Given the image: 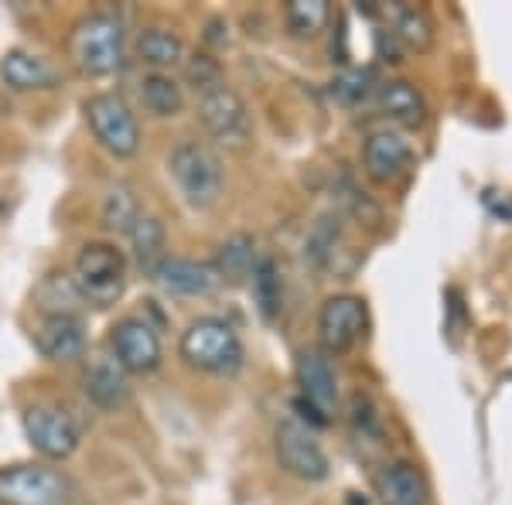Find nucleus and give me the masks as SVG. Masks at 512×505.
Segmentation results:
<instances>
[{
  "mask_svg": "<svg viewBox=\"0 0 512 505\" xmlns=\"http://www.w3.org/2000/svg\"><path fill=\"white\" fill-rule=\"evenodd\" d=\"M21 427L31 451L41 454L45 461L72 458L82 444V424L76 420V413L65 410L62 403H31V407H24Z\"/></svg>",
  "mask_w": 512,
  "mask_h": 505,
  "instance_id": "nucleus-6",
  "label": "nucleus"
},
{
  "mask_svg": "<svg viewBox=\"0 0 512 505\" xmlns=\"http://www.w3.org/2000/svg\"><path fill=\"white\" fill-rule=\"evenodd\" d=\"M274 454L277 465L287 475L301 478V482H325L332 475V461H328L325 444L304 420L284 417L274 430Z\"/></svg>",
  "mask_w": 512,
  "mask_h": 505,
  "instance_id": "nucleus-8",
  "label": "nucleus"
},
{
  "mask_svg": "<svg viewBox=\"0 0 512 505\" xmlns=\"http://www.w3.org/2000/svg\"><path fill=\"white\" fill-rule=\"evenodd\" d=\"M79 294L93 308H110L127 291V256L113 243H86L72 267Z\"/></svg>",
  "mask_w": 512,
  "mask_h": 505,
  "instance_id": "nucleus-4",
  "label": "nucleus"
},
{
  "mask_svg": "<svg viewBox=\"0 0 512 505\" xmlns=\"http://www.w3.org/2000/svg\"><path fill=\"white\" fill-rule=\"evenodd\" d=\"M198 123H202V130L216 140L219 147H226V151H246L253 140V120H250V106H246V99L236 93L233 86H216L209 89V93L198 96Z\"/></svg>",
  "mask_w": 512,
  "mask_h": 505,
  "instance_id": "nucleus-7",
  "label": "nucleus"
},
{
  "mask_svg": "<svg viewBox=\"0 0 512 505\" xmlns=\"http://www.w3.org/2000/svg\"><path fill=\"white\" fill-rule=\"evenodd\" d=\"M86 345V321L79 314H52V318H41L35 328V349L48 362H62V366L79 362L86 355Z\"/></svg>",
  "mask_w": 512,
  "mask_h": 505,
  "instance_id": "nucleus-15",
  "label": "nucleus"
},
{
  "mask_svg": "<svg viewBox=\"0 0 512 505\" xmlns=\"http://www.w3.org/2000/svg\"><path fill=\"white\" fill-rule=\"evenodd\" d=\"M328 18H332V11L325 0H291L284 7V24L294 38H318Z\"/></svg>",
  "mask_w": 512,
  "mask_h": 505,
  "instance_id": "nucleus-27",
  "label": "nucleus"
},
{
  "mask_svg": "<svg viewBox=\"0 0 512 505\" xmlns=\"http://www.w3.org/2000/svg\"><path fill=\"white\" fill-rule=\"evenodd\" d=\"M376 93V79L369 69H349L332 82V96L345 106H359Z\"/></svg>",
  "mask_w": 512,
  "mask_h": 505,
  "instance_id": "nucleus-31",
  "label": "nucleus"
},
{
  "mask_svg": "<svg viewBox=\"0 0 512 505\" xmlns=\"http://www.w3.org/2000/svg\"><path fill=\"white\" fill-rule=\"evenodd\" d=\"M82 389H86L89 403H96L99 410H120L130 400V383L127 372L110 359H93L82 376Z\"/></svg>",
  "mask_w": 512,
  "mask_h": 505,
  "instance_id": "nucleus-19",
  "label": "nucleus"
},
{
  "mask_svg": "<svg viewBox=\"0 0 512 505\" xmlns=\"http://www.w3.org/2000/svg\"><path fill=\"white\" fill-rule=\"evenodd\" d=\"M130 246H134V260L137 267L147 273V277H154V270L164 263V256H168V229H164V222L158 215H140L137 226L130 229Z\"/></svg>",
  "mask_w": 512,
  "mask_h": 505,
  "instance_id": "nucleus-21",
  "label": "nucleus"
},
{
  "mask_svg": "<svg viewBox=\"0 0 512 505\" xmlns=\"http://www.w3.org/2000/svg\"><path fill=\"white\" fill-rule=\"evenodd\" d=\"M178 355L185 359V366L226 379L236 376L246 362L239 331L226 318H216V314H202V318H195L192 325L181 331Z\"/></svg>",
  "mask_w": 512,
  "mask_h": 505,
  "instance_id": "nucleus-2",
  "label": "nucleus"
},
{
  "mask_svg": "<svg viewBox=\"0 0 512 505\" xmlns=\"http://www.w3.org/2000/svg\"><path fill=\"white\" fill-rule=\"evenodd\" d=\"M140 215H144V209H140V198L134 188L123 185V181L110 185V192L103 195V226L127 236L137 226Z\"/></svg>",
  "mask_w": 512,
  "mask_h": 505,
  "instance_id": "nucleus-25",
  "label": "nucleus"
},
{
  "mask_svg": "<svg viewBox=\"0 0 512 505\" xmlns=\"http://www.w3.org/2000/svg\"><path fill=\"white\" fill-rule=\"evenodd\" d=\"M140 103H144L147 113L154 117L168 120V117H178L185 110V89H181L178 79H171L168 72H147L140 79Z\"/></svg>",
  "mask_w": 512,
  "mask_h": 505,
  "instance_id": "nucleus-23",
  "label": "nucleus"
},
{
  "mask_svg": "<svg viewBox=\"0 0 512 505\" xmlns=\"http://www.w3.org/2000/svg\"><path fill=\"white\" fill-rule=\"evenodd\" d=\"M369 308L355 294H332L318 311V342L325 355H345L366 338Z\"/></svg>",
  "mask_w": 512,
  "mask_h": 505,
  "instance_id": "nucleus-12",
  "label": "nucleus"
},
{
  "mask_svg": "<svg viewBox=\"0 0 512 505\" xmlns=\"http://www.w3.org/2000/svg\"><path fill=\"white\" fill-rule=\"evenodd\" d=\"M181 72H185V82L195 89L198 96L209 93V89L222 86V65L212 59L209 52H195V55H185V62H181Z\"/></svg>",
  "mask_w": 512,
  "mask_h": 505,
  "instance_id": "nucleus-30",
  "label": "nucleus"
},
{
  "mask_svg": "<svg viewBox=\"0 0 512 505\" xmlns=\"http://www.w3.org/2000/svg\"><path fill=\"white\" fill-rule=\"evenodd\" d=\"M69 59L89 79H110L117 76L127 62V31L123 21L110 11L82 14L69 31Z\"/></svg>",
  "mask_w": 512,
  "mask_h": 505,
  "instance_id": "nucleus-1",
  "label": "nucleus"
},
{
  "mask_svg": "<svg viewBox=\"0 0 512 505\" xmlns=\"http://www.w3.org/2000/svg\"><path fill=\"white\" fill-rule=\"evenodd\" d=\"M253 284V297H256V308L267 321H274L280 314V304H284V284H280V273L274 267V260H260L250 277Z\"/></svg>",
  "mask_w": 512,
  "mask_h": 505,
  "instance_id": "nucleus-28",
  "label": "nucleus"
},
{
  "mask_svg": "<svg viewBox=\"0 0 512 505\" xmlns=\"http://www.w3.org/2000/svg\"><path fill=\"white\" fill-rule=\"evenodd\" d=\"M376 106L386 120L400 123L407 130H417L427 123V103L424 93L407 79H386L376 86Z\"/></svg>",
  "mask_w": 512,
  "mask_h": 505,
  "instance_id": "nucleus-18",
  "label": "nucleus"
},
{
  "mask_svg": "<svg viewBox=\"0 0 512 505\" xmlns=\"http://www.w3.org/2000/svg\"><path fill=\"white\" fill-rule=\"evenodd\" d=\"M256 263H260V250H256V239L250 233H236L233 239H226L219 250V260H216V270L226 280H246L253 277Z\"/></svg>",
  "mask_w": 512,
  "mask_h": 505,
  "instance_id": "nucleus-24",
  "label": "nucleus"
},
{
  "mask_svg": "<svg viewBox=\"0 0 512 505\" xmlns=\"http://www.w3.org/2000/svg\"><path fill=\"white\" fill-rule=\"evenodd\" d=\"M168 175L192 209H212L226 188V168L205 140H181L168 154Z\"/></svg>",
  "mask_w": 512,
  "mask_h": 505,
  "instance_id": "nucleus-3",
  "label": "nucleus"
},
{
  "mask_svg": "<svg viewBox=\"0 0 512 505\" xmlns=\"http://www.w3.org/2000/svg\"><path fill=\"white\" fill-rule=\"evenodd\" d=\"M376 488L383 505H434L431 482L410 461H390V465H383L376 478Z\"/></svg>",
  "mask_w": 512,
  "mask_h": 505,
  "instance_id": "nucleus-17",
  "label": "nucleus"
},
{
  "mask_svg": "<svg viewBox=\"0 0 512 505\" xmlns=\"http://www.w3.org/2000/svg\"><path fill=\"white\" fill-rule=\"evenodd\" d=\"M297 403L311 413L315 424H332L338 413V379L332 369V355L321 349H301L294 362Z\"/></svg>",
  "mask_w": 512,
  "mask_h": 505,
  "instance_id": "nucleus-10",
  "label": "nucleus"
},
{
  "mask_svg": "<svg viewBox=\"0 0 512 505\" xmlns=\"http://www.w3.org/2000/svg\"><path fill=\"white\" fill-rule=\"evenodd\" d=\"M0 79L14 93H48V89L62 86L59 65H52L38 52H28V48H11L0 59Z\"/></svg>",
  "mask_w": 512,
  "mask_h": 505,
  "instance_id": "nucleus-16",
  "label": "nucleus"
},
{
  "mask_svg": "<svg viewBox=\"0 0 512 505\" xmlns=\"http://www.w3.org/2000/svg\"><path fill=\"white\" fill-rule=\"evenodd\" d=\"M151 280L164 294H175V297H209L222 287L216 263L188 260V256H171V253L164 256V263L154 270Z\"/></svg>",
  "mask_w": 512,
  "mask_h": 505,
  "instance_id": "nucleus-14",
  "label": "nucleus"
},
{
  "mask_svg": "<svg viewBox=\"0 0 512 505\" xmlns=\"http://www.w3.org/2000/svg\"><path fill=\"white\" fill-rule=\"evenodd\" d=\"M86 123L93 130L96 144L106 154H113L117 161H127L140 151V123L137 113L130 110V103L120 93H96L82 103Z\"/></svg>",
  "mask_w": 512,
  "mask_h": 505,
  "instance_id": "nucleus-5",
  "label": "nucleus"
},
{
  "mask_svg": "<svg viewBox=\"0 0 512 505\" xmlns=\"http://www.w3.org/2000/svg\"><path fill=\"white\" fill-rule=\"evenodd\" d=\"M414 164V144L396 130H376L362 144V171L376 185H393Z\"/></svg>",
  "mask_w": 512,
  "mask_h": 505,
  "instance_id": "nucleus-13",
  "label": "nucleus"
},
{
  "mask_svg": "<svg viewBox=\"0 0 512 505\" xmlns=\"http://www.w3.org/2000/svg\"><path fill=\"white\" fill-rule=\"evenodd\" d=\"M393 35L410 48V52H427L434 45V24L427 18V11L420 7H403L396 14V24H393Z\"/></svg>",
  "mask_w": 512,
  "mask_h": 505,
  "instance_id": "nucleus-29",
  "label": "nucleus"
},
{
  "mask_svg": "<svg viewBox=\"0 0 512 505\" xmlns=\"http://www.w3.org/2000/svg\"><path fill=\"white\" fill-rule=\"evenodd\" d=\"M137 59L144 65H151L154 72H168L175 65L185 62V38L178 35L168 24H147V28L137 31Z\"/></svg>",
  "mask_w": 512,
  "mask_h": 505,
  "instance_id": "nucleus-20",
  "label": "nucleus"
},
{
  "mask_svg": "<svg viewBox=\"0 0 512 505\" xmlns=\"http://www.w3.org/2000/svg\"><path fill=\"white\" fill-rule=\"evenodd\" d=\"M349 424H352V441L355 447H362V454H376L386 447V430L383 417L366 396H355L352 410H349Z\"/></svg>",
  "mask_w": 512,
  "mask_h": 505,
  "instance_id": "nucleus-26",
  "label": "nucleus"
},
{
  "mask_svg": "<svg viewBox=\"0 0 512 505\" xmlns=\"http://www.w3.org/2000/svg\"><path fill=\"white\" fill-rule=\"evenodd\" d=\"M69 482L45 461L0 468V505H65Z\"/></svg>",
  "mask_w": 512,
  "mask_h": 505,
  "instance_id": "nucleus-9",
  "label": "nucleus"
},
{
  "mask_svg": "<svg viewBox=\"0 0 512 505\" xmlns=\"http://www.w3.org/2000/svg\"><path fill=\"white\" fill-rule=\"evenodd\" d=\"M110 349H113V362L127 376H151V372H158L164 359L158 328L147 318H140V314H127V318H120L110 328Z\"/></svg>",
  "mask_w": 512,
  "mask_h": 505,
  "instance_id": "nucleus-11",
  "label": "nucleus"
},
{
  "mask_svg": "<svg viewBox=\"0 0 512 505\" xmlns=\"http://www.w3.org/2000/svg\"><path fill=\"white\" fill-rule=\"evenodd\" d=\"M35 308L41 311V318H52V314H79L82 308H86V301H82L72 273L55 270L38 284Z\"/></svg>",
  "mask_w": 512,
  "mask_h": 505,
  "instance_id": "nucleus-22",
  "label": "nucleus"
}]
</instances>
